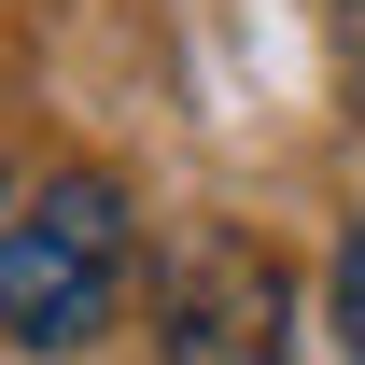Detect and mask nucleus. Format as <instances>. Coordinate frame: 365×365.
Masks as SVG:
<instances>
[{
	"label": "nucleus",
	"mask_w": 365,
	"mask_h": 365,
	"mask_svg": "<svg viewBox=\"0 0 365 365\" xmlns=\"http://www.w3.org/2000/svg\"><path fill=\"white\" fill-rule=\"evenodd\" d=\"M127 295V182L56 169L14 225H0V337L14 351H85Z\"/></svg>",
	"instance_id": "f257e3e1"
},
{
	"label": "nucleus",
	"mask_w": 365,
	"mask_h": 365,
	"mask_svg": "<svg viewBox=\"0 0 365 365\" xmlns=\"http://www.w3.org/2000/svg\"><path fill=\"white\" fill-rule=\"evenodd\" d=\"M155 351L169 365H295V281L267 239L197 225L155 281Z\"/></svg>",
	"instance_id": "f03ea898"
},
{
	"label": "nucleus",
	"mask_w": 365,
	"mask_h": 365,
	"mask_svg": "<svg viewBox=\"0 0 365 365\" xmlns=\"http://www.w3.org/2000/svg\"><path fill=\"white\" fill-rule=\"evenodd\" d=\"M337 351H351V365H365V225H351V239H337Z\"/></svg>",
	"instance_id": "7ed1b4c3"
}]
</instances>
